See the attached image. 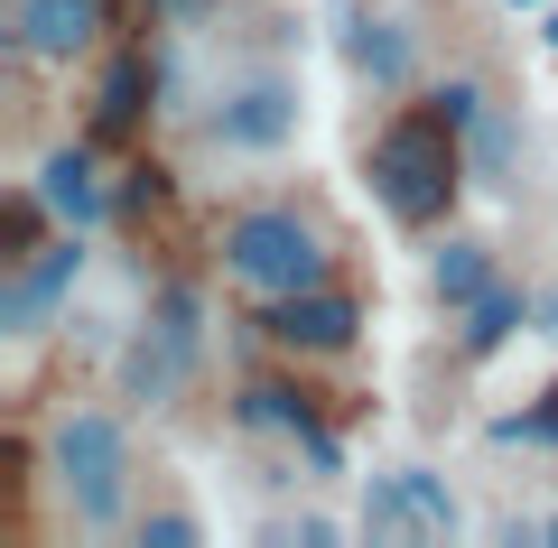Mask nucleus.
<instances>
[{"instance_id":"obj_1","label":"nucleus","mask_w":558,"mask_h":548,"mask_svg":"<svg viewBox=\"0 0 558 548\" xmlns=\"http://www.w3.org/2000/svg\"><path fill=\"white\" fill-rule=\"evenodd\" d=\"M205 270L233 307H270V297L354 279V223L336 215L326 186H260L205 223Z\"/></svg>"},{"instance_id":"obj_2","label":"nucleus","mask_w":558,"mask_h":548,"mask_svg":"<svg viewBox=\"0 0 558 548\" xmlns=\"http://www.w3.org/2000/svg\"><path fill=\"white\" fill-rule=\"evenodd\" d=\"M131 400H65L38 418V492L57 511V529L75 539H131V511L149 492V455H140Z\"/></svg>"},{"instance_id":"obj_3","label":"nucleus","mask_w":558,"mask_h":548,"mask_svg":"<svg viewBox=\"0 0 558 548\" xmlns=\"http://www.w3.org/2000/svg\"><path fill=\"white\" fill-rule=\"evenodd\" d=\"M465 186H475V158H465V131L438 112V102H391V112L363 131V196L391 233L438 242L447 223L465 215Z\"/></svg>"},{"instance_id":"obj_4","label":"nucleus","mask_w":558,"mask_h":548,"mask_svg":"<svg viewBox=\"0 0 558 548\" xmlns=\"http://www.w3.org/2000/svg\"><path fill=\"white\" fill-rule=\"evenodd\" d=\"M168 112L186 121V149L196 158H279V149H299V131H307V84H299L289 47H242L223 75L186 84Z\"/></svg>"},{"instance_id":"obj_5","label":"nucleus","mask_w":558,"mask_h":548,"mask_svg":"<svg viewBox=\"0 0 558 548\" xmlns=\"http://www.w3.org/2000/svg\"><path fill=\"white\" fill-rule=\"evenodd\" d=\"M205 316H215V270H178L149 289L140 326L112 353V400H131L140 418H168L205 373Z\"/></svg>"},{"instance_id":"obj_6","label":"nucleus","mask_w":558,"mask_h":548,"mask_svg":"<svg viewBox=\"0 0 558 548\" xmlns=\"http://www.w3.org/2000/svg\"><path fill=\"white\" fill-rule=\"evenodd\" d=\"M159 112H168V38H159V28H121V38L84 65V112H75V131L102 139L112 158H131V149H149Z\"/></svg>"},{"instance_id":"obj_7","label":"nucleus","mask_w":558,"mask_h":548,"mask_svg":"<svg viewBox=\"0 0 558 548\" xmlns=\"http://www.w3.org/2000/svg\"><path fill=\"white\" fill-rule=\"evenodd\" d=\"M242 334L279 363H317V373H344L373 334V297L363 279H326V289H299V297H270V307H242Z\"/></svg>"},{"instance_id":"obj_8","label":"nucleus","mask_w":558,"mask_h":548,"mask_svg":"<svg viewBox=\"0 0 558 548\" xmlns=\"http://www.w3.org/2000/svg\"><path fill=\"white\" fill-rule=\"evenodd\" d=\"M84 270H94V233H75V223H57L38 252L0 260V344H20V353L47 344L65 326V307H75Z\"/></svg>"},{"instance_id":"obj_9","label":"nucleus","mask_w":558,"mask_h":548,"mask_svg":"<svg viewBox=\"0 0 558 548\" xmlns=\"http://www.w3.org/2000/svg\"><path fill=\"white\" fill-rule=\"evenodd\" d=\"M131 28V0H0V57L38 65V75H75Z\"/></svg>"},{"instance_id":"obj_10","label":"nucleus","mask_w":558,"mask_h":548,"mask_svg":"<svg viewBox=\"0 0 558 548\" xmlns=\"http://www.w3.org/2000/svg\"><path fill=\"white\" fill-rule=\"evenodd\" d=\"M336 57L373 102H410L428 84V28L400 0H344L336 10Z\"/></svg>"},{"instance_id":"obj_11","label":"nucleus","mask_w":558,"mask_h":548,"mask_svg":"<svg viewBox=\"0 0 558 548\" xmlns=\"http://www.w3.org/2000/svg\"><path fill=\"white\" fill-rule=\"evenodd\" d=\"M28 176H38V196L57 205V223H75V233H102L112 205H121V158L102 149V139H84V131H65Z\"/></svg>"},{"instance_id":"obj_12","label":"nucleus","mask_w":558,"mask_h":548,"mask_svg":"<svg viewBox=\"0 0 558 548\" xmlns=\"http://www.w3.org/2000/svg\"><path fill=\"white\" fill-rule=\"evenodd\" d=\"M457 529H465V511L428 465H400L381 484H363V539H400V548L418 539L428 548V539H457Z\"/></svg>"},{"instance_id":"obj_13","label":"nucleus","mask_w":558,"mask_h":548,"mask_svg":"<svg viewBox=\"0 0 558 548\" xmlns=\"http://www.w3.org/2000/svg\"><path fill=\"white\" fill-rule=\"evenodd\" d=\"M484 289H502V252H494L484 233H457V223H447V233L428 242V307H438V316H465Z\"/></svg>"},{"instance_id":"obj_14","label":"nucleus","mask_w":558,"mask_h":548,"mask_svg":"<svg viewBox=\"0 0 558 548\" xmlns=\"http://www.w3.org/2000/svg\"><path fill=\"white\" fill-rule=\"evenodd\" d=\"M465 158H475V186H484V196H521V176H531V121H521L512 94L484 102V121L465 131Z\"/></svg>"},{"instance_id":"obj_15","label":"nucleus","mask_w":558,"mask_h":548,"mask_svg":"<svg viewBox=\"0 0 558 548\" xmlns=\"http://www.w3.org/2000/svg\"><path fill=\"white\" fill-rule=\"evenodd\" d=\"M447 326H457V363H465V373H484L502 344H521V326H539V297L521 289V279H502V289H484L475 307L447 316Z\"/></svg>"},{"instance_id":"obj_16","label":"nucleus","mask_w":558,"mask_h":548,"mask_svg":"<svg viewBox=\"0 0 558 548\" xmlns=\"http://www.w3.org/2000/svg\"><path fill=\"white\" fill-rule=\"evenodd\" d=\"M131 548H205V511L168 484V465L149 474V492H140V511H131Z\"/></svg>"},{"instance_id":"obj_17","label":"nucleus","mask_w":558,"mask_h":548,"mask_svg":"<svg viewBox=\"0 0 558 548\" xmlns=\"http://www.w3.org/2000/svg\"><path fill=\"white\" fill-rule=\"evenodd\" d=\"M260 539H270V548H279V539H299V548H336L344 529L326 521V511H299V521H270V529H260Z\"/></svg>"},{"instance_id":"obj_18","label":"nucleus","mask_w":558,"mask_h":548,"mask_svg":"<svg viewBox=\"0 0 558 548\" xmlns=\"http://www.w3.org/2000/svg\"><path fill=\"white\" fill-rule=\"evenodd\" d=\"M539 326H549V334H558V289H549V297H539Z\"/></svg>"},{"instance_id":"obj_19","label":"nucleus","mask_w":558,"mask_h":548,"mask_svg":"<svg viewBox=\"0 0 558 548\" xmlns=\"http://www.w3.org/2000/svg\"><path fill=\"white\" fill-rule=\"evenodd\" d=\"M502 10H549V0H502Z\"/></svg>"},{"instance_id":"obj_20","label":"nucleus","mask_w":558,"mask_h":548,"mask_svg":"<svg viewBox=\"0 0 558 548\" xmlns=\"http://www.w3.org/2000/svg\"><path fill=\"white\" fill-rule=\"evenodd\" d=\"M539 539H558V511H549V521H539Z\"/></svg>"}]
</instances>
